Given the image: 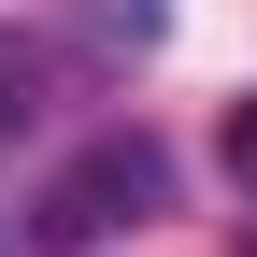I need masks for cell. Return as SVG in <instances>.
Instances as JSON below:
<instances>
[{
  "instance_id": "6da1fadb",
  "label": "cell",
  "mask_w": 257,
  "mask_h": 257,
  "mask_svg": "<svg viewBox=\"0 0 257 257\" xmlns=\"http://www.w3.org/2000/svg\"><path fill=\"white\" fill-rule=\"evenodd\" d=\"M157 186H172V172H157V143H86L72 172L43 186V214H29V243H57V257H72V243L128 229V214H157Z\"/></svg>"
},
{
  "instance_id": "7a4b0ae2",
  "label": "cell",
  "mask_w": 257,
  "mask_h": 257,
  "mask_svg": "<svg viewBox=\"0 0 257 257\" xmlns=\"http://www.w3.org/2000/svg\"><path fill=\"white\" fill-rule=\"evenodd\" d=\"M15 114H29V43L0 29V128H15Z\"/></svg>"
},
{
  "instance_id": "3957f363",
  "label": "cell",
  "mask_w": 257,
  "mask_h": 257,
  "mask_svg": "<svg viewBox=\"0 0 257 257\" xmlns=\"http://www.w3.org/2000/svg\"><path fill=\"white\" fill-rule=\"evenodd\" d=\"M229 172H243V186H257V100H243V114H229Z\"/></svg>"
}]
</instances>
